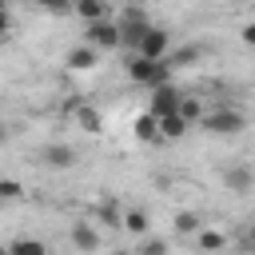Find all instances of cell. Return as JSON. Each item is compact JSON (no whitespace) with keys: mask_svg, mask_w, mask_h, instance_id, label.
<instances>
[{"mask_svg":"<svg viewBox=\"0 0 255 255\" xmlns=\"http://www.w3.org/2000/svg\"><path fill=\"white\" fill-rule=\"evenodd\" d=\"M128 80L131 84H139V88H159V84H167L171 80V68H167V60H143V56H128Z\"/></svg>","mask_w":255,"mask_h":255,"instance_id":"cell-1","label":"cell"},{"mask_svg":"<svg viewBox=\"0 0 255 255\" xmlns=\"http://www.w3.org/2000/svg\"><path fill=\"white\" fill-rule=\"evenodd\" d=\"M199 128H203L207 135H239V131L247 128V120H243V112H235V108H215V112H203Z\"/></svg>","mask_w":255,"mask_h":255,"instance_id":"cell-2","label":"cell"},{"mask_svg":"<svg viewBox=\"0 0 255 255\" xmlns=\"http://www.w3.org/2000/svg\"><path fill=\"white\" fill-rule=\"evenodd\" d=\"M147 28H151V20H147L139 8H128V12L120 16V48L135 52V48H139V40L147 36Z\"/></svg>","mask_w":255,"mask_h":255,"instance_id":"cell-3","label":"cell"},{"mask_svg":"<svg viewBox=\"0 0 255 255\" xmlns=\"http://www.w3.org/2000/svg\"><path fill=\"white\" fill-rule=\"evenodd\" d=\"M84 44H92L96 52H116L120 48V24L116 20H96V24H84Z\"/></svg>","mask_w":255,"mask_h":255,"instance_id":"cell-4","label":"cell"},{"mask_svg":"<svg viewBox=\"0 0 255 255\" xmlns=\"http://www.w3.org/2000/svg\"><path fill=\"white\" fill-rule=\"evenodd\" d=\"M179 100H183V92L167 80V84H159V88H151V100H147V116H155V120H163V116H175L179 112Z\"/></svg>","mask_w":255,"mask_h":255,"instance_id":"cell-5","label":"cell"},{"mask_svg":"<svg viewBox=\"0 0 255 255\" xmlns=\"http://www.w3.org/2000/svg\"><path fill=\"white\" fill-rule=\"evenodd\" d=\"M167 52H171V36H167V28L151 24L147 36L139 40V48H135L131 56H143V60H167Z\"/></svg>","mask_w":255,"mask_h":255,"instance_id":"cell-6","label":"cell"},{"mask_svg":"<svg viewBox=\"0 0 255 255\" xmlns=\"http://www.w3.org/2000/svg\"><path fill=\"white\" fill-rule=\"evenodd\" d=\"M219 179H223V187H227V191L247 195V191L255 187V167H251V163H227V167L219 171Z\"/></svg>","mask_w":255,"mask_h":255,"instance_id":"cell-7","label":"cell"},{"mask_svg":"<svg viewBox=\"0 0 255 255\" xmlns=\"http://www.w3.org/2000/svg\"><path fill=\"white\" fill-rule=\"evenodd\" d=\"M40 159H44V167H52V171H68V167H76V147L64 143V139H56V143H44V147H40Z\"/></svg>","mask_w":255,"mask_h":255,"instance_id":"cell-8","label":"cell"},{"mask_svg":"<svg viewBox=\"0 0 255 255\" xmlns=\"http://www.w3.org/2000/svg\"><path fill=\"white\" fill-rule=\"evenodd\" d=\"M72 243H76V251L96 255V251H100V227H96L92 219H76V223H72Z\"/></svg>","mask_w":255,"mask_h":255,"instance_id":"cell-9","label":"cell"},{"mask_svg":"<svg viewBox=\"0 0 255 255\" xmlns=\"http://www.w3.org/2000/svg\"><path fill=\"white\" fill-rule=\"evenodd\" d=\"M64 64H68L72 72H92V68L100 64V52H96L92 44H76V48L64 56Z\"/></svg>","mask_w":255,"mask_h":255,"instance_id":"cell-10","label":"cell"},{"mask_svg":"<svg viewBox=\"0 0 255 255\" xmlns=\"http://www.w3.org/2000/svg\"><path fill=\"white\" fill-rule=\"evenodd\" d=\"M72 116H76V128H80V131H88V135H100V131H104V116H100L96 104H80Z\"/></svg>","mask_w":255,"mask_h":255,"instance_id":"cell-11","label":"cell"},{"mask_svg":"<svg viewBox=\"0 0 255 255\" xmlns=\"http://www.w3.org/2000/svg\"><path fill=\"white\" fill-rule=\"evenodd\" d=\"M120 227H124L128 235H139V239H143V235H151V219H147V211H143V207H128V211H124V219H120Z\"/></svg>","mask_w":255,"mask_h":255,"instance_id":"cell-12","label":"cell"},{"mask_svg":"<svg viewBox=\"0 0 255 255\" xmlns=\"http://www.w3.org/2000/svg\"><path fill=\"white\" fill-rule=\"evenodd\" d=\"M171 227H175V235L191 239V235H199V231H203V215H199V211H175Z\"/></svg>","mask_w":255,"mask_h":255,"instance_id":"cell-13","label":"cell"},{"mask_svg":"<svg viewBox=\"0 0 255 255\" xmlns=\"http://www.w3.org/2000/svg\"><path fill=\"white\" fill-rule=\"evenodd\" d=\"M72 12L84 20V24H96L108 16V0H72Z\"/></svg>","mask_w":255,"mask_h":255,"instance_id":"cell-14","label":"cell"},{"mask_svg":"<svg viewBox=\"0 0 255 255\" xmlns=\"http://www.w3.org/2000/svg\"><path fill=\"white\" fill-rule=\"evenodd\" d=\"M131 128H135V139H139V143H159V120H155V116L143 112V116H135Z\"/></svg>","mask_w":255,"mask_h":255,"instance_id":"cell-15","label":"cell"},{"mask_svg":"<svg viewBox=\"0 0 255 255\" xmlns=\"http://www.w3.org/2000/svg\"><path fill=\"white\" fill-rule=\"evenodd\" d=\"M195 243H199V251H203V255H219V251L227 247V235H223V231H215V227H203V231L195 235Z\"/></svg>","mask_w":255,"mask_h":255,"instance_id":"cell-16","label":"cell"},{"mask_svg":"<svg viewBox=\"0 0 255 255\" xmlns=\"http://www.w3.org/2000/svg\"><path fill=\"white\" fill-rule=\"evenodd\" d=\"M187 128H191V124H187L179 112H175V116H163V120H159V139H183Z\"/></svg>","mask_w":255,"mask_h":255,"instance_id":"cell-17","label":"cell"},{"mask_svg":"<svg viewBox=\"0 0 255 255\" xmlns=\"http://www.w3.org/2000/svg\"><path fill=\"white\" fill-rule=\"evenodd\" d=\"M120 219H124V211H120L112 199H104V203H96V207H92V223H104V227H120Z\"/></svg>","mask_w":255,"mask_h":255,"instance_id":"cell-18","label":"cell"},{"mask_svg":"<svg viewBox=\"0 0 255 255\" xmlns=\"http://www.w3.org/2000/svg\"><path fill=\"white\" fill-rule=\"evenodd\" d=\"M203 56V48L199 44H187V48H175V52H167V68H183V64H195Z\"/></svg>","mask_w":255,"mask_h":255,"instance_id":"cell-19","label":"cell"},{"mask_svg":"<svg viewBox=\"0 0 255 255\" xmlns=\"http://www.w3.org/2000/svg\"><path fill=\"white\" fill-rule=\"evenodd\" d=\"M8 255H48V243L44 239H16V243H8Z\"/></svg>","mask_w":255,"mask_h":255,"instance_id":"cell-20","label":"cell"},{"mask_svg":"<svg viewBox=\"0 0 255 255\" xmlns=\"http://www.w3.org/2000/svg\"><path fill=\"white\" fill-rule=\"evenodd\" d=\"M167 251H171V243L163 235H143L139 247H135V255H167Z\"/></svg>","mask_w":255,"mask_h":255,"instance_id":"cell-21","label":"cell"},{"mask_svg":"<svg viewBox=\"0 0 255 255\" xmlns=\"http://www.w3.org/2000/svg\"><path fill=\"white\" fill-rule=\"evenodd\" d=\"M179 116H183L187 124H199V120H203V104H199L195 96H183V100H179Z\"/></svg>","mask_w":255,"mask_h":255,"instance_id":"cell-22","label":"cell"},{"mask_svg":"<svg viewBox=\"0 0 255 255\" xmlns=\"http://www.w3.org/2000/svg\"><path fill=\"white\" fill-rule=\"evenodd\" d=\"M239 255H255V219H247L239 231Z\"/></svg>","mask_w":255,"mask_h":255,"instance_id":"cell-23","label":"cell"},{"mask_svg":"<svg viewBox=\"0 0 255 255\" xmlns=\"http://www.w3.org/2000/svg\"><path fill=\"white\" fill-rule=\"evenodd\" d=\"M0 199H4V203L24 199V183H20V179H0Z\"/></svg>","mask_w":255,"mask_h":255,"instance_id":"cell-24","label":"cell"},{"mask_svg":"<svg viewBox=\"0 0 255 255\" xmlns=\"http://www.w3.org/2000/svg\"><path fill=\"white\" fill-rule=\"evenodd\" d=\"M36 8H44L48 16H68L72 12V0H32Z\"/></svg>","mask_w":255,"mask_h":255,"instance_id":"cell-25","label":"cell"},{"mask_svg":"<svg viewBox=\"0 0 255 255\" xmlns=\"http://www.w3.org/2000/svg\"><path fill=\"white\" fill-rule=\"evenodd\" d=\"M239 40L255 48V20H247V24H243V32H239Z\"/></svg>","mask_w":255,"mask_h":255,"instance_id":"cell-26","label":"cell"},{"mask_svg":"<svg viewBox=\"0 0 255 255\" xmlns=\"http://www.w3.org/2000/svg\"><path fill=\"white\" fill-rule=\"evenodd\" d=\"M12 36V12H0V40Z\"/></svg>","mask_w":255,"mask_h":255,"instance_id":"cell-27","label":"cell"},{"mask_svg":"<svg viewBox=\"0 0 255 255\" xmlns=\"http://www.w3.org/2000/svg\"><path fill=\"white\" fill-rule=\"evenodd\" d=\"M4 135H8V131H4V120H0V139H4Z\"/></svg>","mask_w":255,"mask_h":255,"instance_id":"cell-28","label":"cell"},{"mask_svg":"<svg viewBox=\"0 0 255 255\" xmlns=\"http://www.w3.org/2000/svg\"><path fill=\"white\" fill-rule=\"evenodd\" d=\"M0 12H8V0H0Z\"/></svg>","mask_w":255,"mask_h":255,"instance_id":"cell-29","label":"cell"},{"mask_svg":"<svg viewBox=\"0 0 255 255\" xmlns=\"http://www.w3.org/2000/svg\"><path fill=\"white\" fill-rule=\"evenodd\" d=\"M0 255H8V247H0Z\"/></svg>","mask_w":255,"mask_h":255,"instance_id":"cell-30","label":"cell"}]
</instances>
